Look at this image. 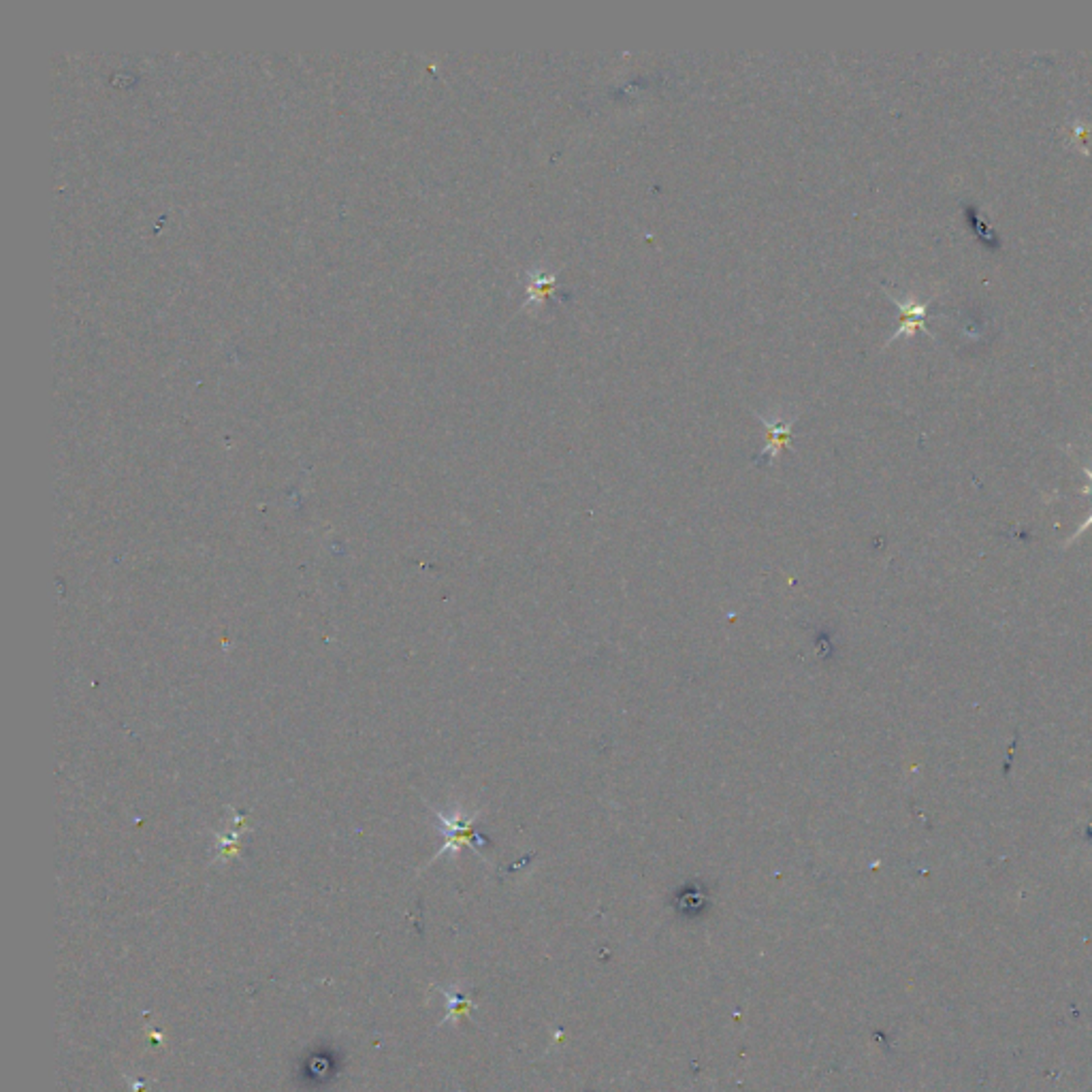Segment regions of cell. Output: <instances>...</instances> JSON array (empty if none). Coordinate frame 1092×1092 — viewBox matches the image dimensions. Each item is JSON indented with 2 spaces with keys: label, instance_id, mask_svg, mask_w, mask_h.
Segmentation results:
<instances>
[{
  "label": "cell",
  "instance_id": "277c9868",
  "mask_svg": "<svg viewBox=\"0 0 1092 1092\" xmlns=\"http://www.w3.org/2000/svg\"><path fill=\"white\" fill-rule=\"evenodd\" d=\"M1090 525H1092V512H1090V514H1088V519H1086V521H1084V525H1081V528H1079V530H1077V531H1076V535H1074V540H1076V538H1077V535H1081V533H1084V531H1086V530H1088V528H1090Z\"/></svg>",
  "mask_w": 1092,
  "mask_h": 1092
},
{
  "label": "cell",
  "instance_id": "7a4b0ae2",
  "mask_svg": "<svg viewBox=\"0 0 1092 1092\" xmlns=\"http://www.w3.org/2000/svg\"><path fill=\"white\" fill-rule=\"evenodd\" d=\"M888 297L898 308L902 318H900V327L895 333H892V338L886 342V349L892 342H896L898 338H902V335H905V338H913V335H916L918 331L930 335L928 329H926V324H924V318H926V314H928L930 299L920 301L918 297L909 295L905 301H900L895 295H890V292H888Z\"/></svg>",
  "mask_w": 1092,
  "mask_h": 1092
},
{
  "label": "cell",
  "instance_id": "5b68a950",
  "mask_svg": "<svg viewBox=\"0 0 1092 1092\" xmlns=\"http://www.w3.org/2000/svg\"><path fill=\"white\" fill-rule=\"evenodd\" d=\"M1084 471H1086V476L1090 478V485H1092V470H1088V468H1086ZM1086 493H1092V487H1090V489H1086Z\"/></svg>",
  "mask_w": 1092,
  "mask_h": 1092
},
{
  "label": "cell",
  "instance_id": "6da1fadb",
  "mask_svg": "<svg viewBox=\"0 0 1092 1092\" xmlns=\"http://www.w3.org/2000/svg\"><path fill=\"white\" fill-rule=\"evenodd\" d=\"M753 414L758 416V421L766 429V446L760 450V455L753 459V464L755 466H769V464H773L776 457H779L781 450L787 444H790V440L794 436V425L798 421V414L766 416V414H760L758 410H753Z\"/></svg>",
  "mask_w": 1092,
  "mask_h": 1092
},
{
  "label": "cell",
  "instance_id": "3957f363",
  "mask_svg": "<svg viewBox=\"0 0 1092 1092\" xmlns=\"http://www.w3.org/2000/svg\"><path fill=\"white\" fill-rule=\"evenodd\" d=\"M558 271H544V269H531V271H525L523 273V287L525 292H528V299L523 301V308L525 310H531V308H538L542 303L549 299L551 295H555V288H558Z\"/></svg>",
  "mask_w": 1092,
  "mask_h": 1092
}]
</instances>
